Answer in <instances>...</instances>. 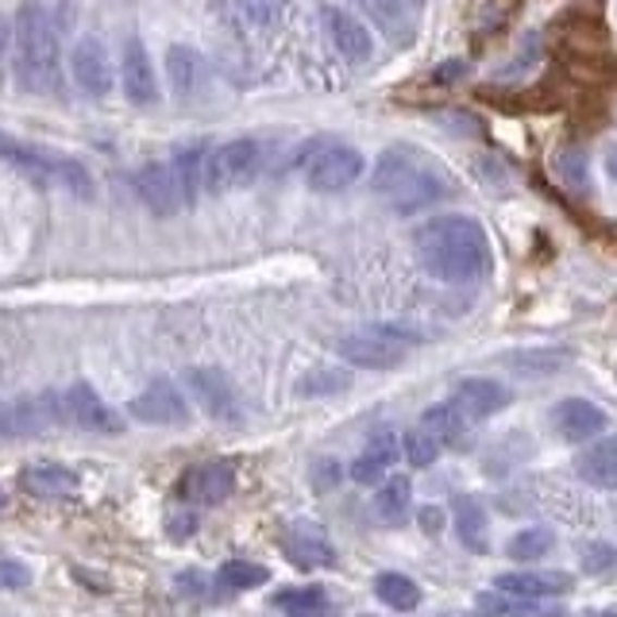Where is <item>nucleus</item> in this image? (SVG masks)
Wrapping results in <instances>:
<instances>
[{"mask_svg":"<svg viewBox=\"0 0 617 617\" xmlns=\"http://www.w3.org/2000/svg\"><path fill=\"white\" fill-rule=\"evenodd\" d=\"M494 587L506 594H517V599H556V594L571 591V579L564 571H506V576L494 579Z\"/></svg>","mask_w":617,"mask_h":617,"instance_id":"4be33fe9","label":"nucleus"},{"mask_svg":"<svg viewBox=\"0 0 617 617\" xmlns=\"http://www.w3.org/2000/svg\"><path fill=\"white\" fill-rule=\"evenodd\" d=\"M186 386L194 394V402L217 421H239L244 409H239V394L229 382V374L217 371V367H194L186 371Z\"/></svg>","mask_w":617,"mask_h":617,"instance_id":"6e6552de","label":"nucleus"},{"mask_svg":"<svg viewBox=\"0 0 617 617\" xmlns=\"http://www.w3.org/2000/svg\"><path fill=\"white\" fill-rule=\"evenodd\" d=\"M62 421L77 424L85 432H104V436H120L124 432V417L94 386H85V382H77V386H70L62 394Z\"/></svg>","mask_w":617,"mask_h":617,"instance_id":"0eeeda50","label":"nucleus"},{"mask_svg":"<svg viewBox=\"0 0 617 617\" xmlns=\"http://www.w3.org/2000/svg\"><path fill=\"white\" fill-rule=\"evenodd\" d=\"M194 529H197V517H189V514L174 517V536H186V533H194Z\"/></svg>","mask_w":617,"mask_h":617,"instance_id":"58836bf2","label":"nucleus"},{"mask_svg":"<svg viewBox=\"0 0 617 617\" xmlns=\"http://www.w3.org/2000/svg\"><path fill=\"white\" fill-rule=\"evenodd\" d=\"M120 85L132 104H151L159 97V77H155V62L147 54L144 39H127L124 54H120Z\"/></svg>","mask_w":617,"mask_h":617,"instance_id":"4468645a","label":"nucleus"},{"mask_svg":"<svg viewBox=\"0 0 617 617\" xmlns=\"http://www.w3.org/2000/svg\"><path fill=\"white\" fill-rule=\"evenodd\" d=\"M440 452L444 448H440L436 440H432V432L421 429V424H417L414 432H406V440H402V456L409 459V467H432Z\"/></svg>","mask_w":617,"mask_h":617,"instance_id":"72a5a7b5","label":"nucleus"},{"mask_svg":"<svg viewBox=\"0 0 617 617\" xmlns=\"http://www.w3.org/2000/svg\"><path fill=\"white\" fill-rule=\"evenodd\" d=\"M232 486H236V471L224 459H209V464H197L182 474V498L194 502V506H220L229 498Z\"/></svg>","mask_w":617,"mask_h":617,"instance_id":"9d476101","label":"nucleus"},{"mask_svg":"<svg viewBox=\"0 0 617 617\" xmlns=\"http://www.w3.org/2000/svg\"><path fill=\"white\" fill-rule=\"evenodd\" d=\"M166 77H170V89L178 97H194L201 94L205 85V59L194 51V47H170L166 51Z\"/></svg>","mask_w":617,"mask_h":617,"instance_id":"393cba45","label":"nucleus"},{"mask_svg":"<svg viewBox=\"0 0 617 617\" xmlns=\"http://www.w3.org/2000/svg\"><path fill=\"white\" fill-rule=\"evenodd\" d=\"M421 521L429 533H440V509H421Z\"/></svg>","mask_w":617,"mask_h":617,"instance_id":"a19ab883","label":"nucleus"},{"mask_svg":"<svg viewBox=\"0 0 617 617\" xmlns=\"http://www.w3.org/2000/svg\"><path fill=\"white\" fill-rule=\"evenodd\" d=\"M282 548H286V556L294 559L297 567H329L332 559H336L332 541L317 529L313 521L286 525V533H282Z\"/></svg>","mask_w":617,"mask_h":617,"instance_id":"f3484780","label":"nucleus"},{"mask_svg":"<svg viewBox=\"0 0 617 617\" xmlns=\"http://www.w3.org/2000/svg\"><path fill=\"white\" fill-rule=\"evenodd\" d=\"M398 456H402V440L390 429L374 432V436L367 440V448L359 452V459L351 464V479L363 482V486H379L390 474V467L398 464Z\"/></svg>","mask_w":617,"mask_h":617,"instance_id":"a211bd4d","label":"nucleus"},{"mask_svg":"<svg viewBox=\"0 0 617 617\" xmlns=\"http://www.w3.org/2000/svg\"><path fill=\"white\" fill-rule=\"evenodd\" d=\"M20 491L42 502H59L77 494V474L66 471L62 464H27L20 471Z\"/></svg>","mask_w":617,"mask_h":617,"instance_id":"412c9836","label":"nucleus"},{"mask_svg":"<svg viewBox=\"0 0 617 617\" xmlns=\"http://www.w3.org/2000/svg\"><path fill=\"white\" fill-rule=\"evenodd\" d=\"M559 166H564L567 182H579V186H587V159H583V151H564Z\"/></svg>","mask_w":617,"mask_h":617,"instance_id":"4c0bfd02","label":"nucleus"},{"mask_svg":"<svg viewBox=\"0 0 617 617\" xmlns=\"http://www.w3.org/2000/svg\"><path fill=\"white\" fill-rule=\"evenodd\" d=\"M9 39H12V24L0 16V62H4V54H9Z\"/></svg>","mask_w":617,"mask_h":617,"instance_id":"ea45409f","label":"nucleus"},{"mask_svg":"<svg viewBox=\"0 0 617 617\" xmlns=\"http://www.w3.org/2000/svg\"><path fill=\"white\" fill-rule=\"evenodd\" d=\"M16 166L24 170L27 178L42 182V186H62L74 189L77 197H89V174H85L77 162L59 159V155H42V151H12Z\"/></svg>","mask_w":617,"mask_h":617,"instance_id":"1a4fd4ad","label":"nucleus"},{"mask_svg":"<svg viewBox=\"0 0 617 617\" xmlns=\"http://www.w3.org/2000/svg\"><path fill=\"white\" fill-rule=\"evenodd\" d=\"M301 174L321 194H340V189H347L363 174V155L356 147L324 139V144H313L301 155Z\"/></svg>","mask_w":617,"mask_h":617,"instance_id":"39448f33","label":"nucleus"},{"mask_svg":"<svg viewBox=\"0 0 617 617\" xmlns=\"http://www.w3.org/2000/svg\"><path fill=\"white\" fill-rule=\"evenodd\" d=\"M321 24H324V32H329L332 47H336L347 62H367V59H371L374 39H371V32H367V24L359 16H351L347 9L329 4V9H321Z\"/></svg>","mask_w":617,"mask_h":617,"instance_id":"2eb2a0df","label":"nucleus"},{"mask_svg":"<svg viewBox=\"0 0 617 617\" xmlns=\"http://www.w3.org/2000/svg\"><path fill=\"white\" fill-rule=\"evenodd\" d=\"M351 386V374L347 371H336V367H317L309 371L301 382H297V394L305 398H329V394H340V390Z\"/></svg>","mask_w":617,"mask_h":617,"instance_id":"7c9ffc66","label":"nucleus"},{"mask_svg":"<svg viewBox=\"0 0 617 617\" xmlns=\"http://www.w3.org/2000/svg\"><path fill=\"white\" fill-rule=\"evenodd\" d=\"M0 587H12V591L27 587V567L16 559H0Z\"/></svg>","mask_w":617,"mask_h":617,"instance_id":"e433bc0d","label":"nucleus"},{"mask_svg":"<svg viewBox=\"0 0 617 617\" xmlns=\"http://www.w3.org/2000/svg\"><path fill=\"white\" fill-rule=\"evenodd\" d=\"M452 521H456V536L464 548L486 552V514H482V502L474 494H459L456 506H452Z\"/></svg>","mask_w":617,"mask_h":617,"instance_id":"a878e982","label":"nucleus"},{"mask_svg":"<svg viewBox=\"0 0 617 617\" xmlns=\"http://www.w3.org/2000/svg\"><path fill=\"white\" fill-rule=\"evenodd\" d=\"M414 251L424 274L448 286H467L491 271V239L471 217H432L414 232Z\"/></svg>","mask_w":617,"mask_h":617,"instance_id":"f257e3e1","label":"nucleus"},{"mask_svg":"<svg viewBox=\"0 0 617 617\" xmlns=\"http://www.w3.org/2000/svg\"><path fill=\"white\" fill-rule=\"evenodd\" d=\"M409 502H414V486H409L406 474H386L379 482V494H374V509H379L382 521L402 525L409 514Z\"/></svg>","mask_w":617,"mask_h":617,"instance_id":"bb28decb","label":"nucleus"},{"mask_svg":"<svg viewBox=\"0 0 617 617\" xmlns=\"http://www.w3.org/2000/svg\"><path fill=\"white\" fill-rule=\"evenodd\" d=\"M170 170H174V178H178V189L186 197V205H194L201 197V189L209 186V151L201 144H186L174 151L170 159Z\"/></svg>","mask_w":617,"mask_h":617,"instance_id":"5701e85b","label":"nucleus"},{"mask_svg":"<svg viewBox=\"0 0 617 617\" xmlns=\"http://www.w3.org/2000/svg\"><path fill=\"white\" fill-rule=\"evenodd\" d=\"M374 594H379V602H386L390 609H417V602H421V587L409 576H402V571H382V576L374 579Z\"/></svg>","mask_w":617,"mask_h":617,"instance_id":"cd10ccee","label":"nucleus"},{"mask_svg":"<svg viewBox=\"0 0 617 617\" xmlns=\"http://www.w3.org/2000/svg\"><path fill=\"white\" fill-rule=\"evenodd\" d=\"M70 74H74V82L82 85L89 97H109L112 82H116V74H112V59H109V51H104L101 39L77 42L74 54H70Z\"/></svg>","mask_w":617,"mask_h":617,"instance_id":"f8f14e48","label":"nucleus"},{"mask_svg":"<svg viewBox=\"0 0 617 617\" xmlns=\"http://www.w3.org/2000/svg\"><path fill=\"white\" fill-rule=\"evenodd\" d=\"M274 609H286V614H321V609H329V594L321 587H289V591L274 594Z\"/></svg>","mask_w":617,"mask_h":617,"instance_id":"c756f323","label":"nucleus"},{"mask_svg":"<svg viewBox=\"0 0 617 617\" xmlns=\"http://www.w3.org/2000/svg\"><path fill=\"white\" fill-rule=\"evenodd\" d=\"M132 417H139L147 424H182L189 417V402L174 382L159 379L132 398Z\"/></svg>","mask_w":617,"mask_h":617,"instance_id":"9b49d317","label":"nucleus"},{"mask_svg":"<svg viewBox=\"0 0 617 617\" xmlns=\"http://www.w3.org/2000/svg\"><path fill=\"white\" fill-rule=\"evenodd\" d=\"M552 544H556V536H552L548 529H521V533L509 536V556L521 559V564H529V559L548 556Z\"/></svg>","mask_w":617,"mask_h":617,"instance_id":"2f4dec72","label":"nucleus"},{"mask_svg":"<svg viewBox=\"0 0 617 617\" xmlns=\"http://www.w3.org/2000/svg\"><path fill=\"white\" fill-rule=\"evenodd\" d=\"M220 587H229V591H251V587H262L271 579V571L262 564H251V559H229V564L217 571Z\"/></svg>","mask_w":617,"mask_h":617,"instance_id":"c85d7f7f","label":"nucleus"},{"mask_svg":"<svg viewBox=\"0 0 617 617\" xmlns=\"http://www.w3.org/2000/svg\"><path fill=\"white\" fill-rule=\"evenodd\" d=\"M4 502H9V498H4V486H0V514H4Z\"/></svg>","mask_w":617,"mask_h":617,"instance_id":"c03bdc74","label":"nucleus"},{"mask_svg":"<svg viewBox=\"0 0 617 617\" xmlns=\"http://www.w3.org/2000/svg\"><path fill=\"white\" fill-rule=\"evenodd\" d=\"M421 429L432 432V440H436L440 448H452V452L471 448V417H467L456 402H440V406L424 409Z\"/></svg>","mask_w":617,"mask_h":617,"instance_id":"aec40b11","label":"nucleus"},{"mask_svg":"<svg viewBox=\"0 0 617 617\" xmlns=\"http://www.w3.org/2000/svg\"><path fill=\"white\" fill-rule=\"evenodd\" d=\"M459 409H464L471 421H486V417L502 414L509 406V390L498 379H464L452 394Z\"/></svg>","mask_w":617,"mask_h":617,"instance_id":"6ab92c4d","label":"nucleus"},{"mask_svg":"<svg viewBox=\"0 0 617 617\" xmlns=\"http://www.w3.org/2000/svg\"><path fill=\"white\" fill-rule=\"evenodd\" d=\"M136 194L155 217H178L186 209V197L178 189V178H174V170L162 166V162H147L144 170L136 174Z\"/></svg>","mask_w":617,"mask_h":617,"instance_id":"ddd939ff","label":"nucleus"},{"mask_svg":"<svg viewBox=\"0 0 617 617\" xmlns=\"http://www.w3.org/2000/svg\"><path fill=\"white\" fill-rule=\"evenodd\" d=\"M12 39H16V77L27 94H59L66 82L62 70V47L54 32L51 12L27 0L12 20Z\"/></svg>","mask_w":617,"mask_h":617,"instance_id":"f03ea898","label":"nucleus"},{"mask_svg":"<svg viewBox=\"0 0 617 617\" xmlns=\"http://www.w3.org/2000/svg\"><path fill=\"white\" fill-rule=\"evenodd\" d=\"M606 166H609V174H614V178H617V151H614V155H609V159H606Z\"/></svg>","mask_w":617,"mask_h":617,"instance_id":"79ce46f5","label":"nucleus"},{"mask_svg":"<svg viewBox=\"0 0 617 617\" xmlns=\"http://www.w3.org/2000/svg\"><path fill=\"white\" fill-rule=\"evenodd\" d=\"M359 9L379 20L382 27H409V16H414V9H406L402 0H359Z\"/></svg>","mask_w":617,"mask_h":617,"instance_id":"f704fd0d","label":"nucleus"},{"mask_svg":"<svg viewBox=\"0 0 617 617\" xmlns=\"http://www.w3.org/2000/svg\"><path fill=\"white\" fill-rule=\"evenodd\" d=\"M576 474L599 491H617V436H606L594 448H587L576 459Z\"/></svg>","mask_w":617,"mask_h":617,"instance_id":"b1692460","label":"nucleus"},{"mask_svg":"<svg viewBox=\"0 0 617 617\" xmlns=\"http://www.w3.org/2000/svg\"><path fill=\"white\" fill-rule=\"evenodd\" d=\"M262 170V147L255 139H232V144L209 151V189H244L259 178Z\"/></svg>","mask_w":617,"mask_h":617,"instance_id":"423d86ee","label":"nucleus"},{"mask_svg":"<svg viewBox=\"0 0 617 617\" xmlns=\"http://www.w3.org/2000/svg\"><path fill=\"white\" fill-rule=\"evenodd\" d=\"M421 344V336L402 324H363L351 329L336 340V351L351 367H367V371H390L409 359V351Z\"/></svg>","mask_w":617,"mask_h":617,"instance_id":"20e7f679","label":"nucleus"},{"mask_svg":"<svg viewBox=\"0 0 617 617\" xmlns=\"http://www.w3.org/2000/svg\"><path fill=\"white\" fill-rule=\"evenodd\" d=\"M606 424H609V417L587 398H564L556 409H552V429H556V436L567 440V444L599 436V432H606Z\"/></svg>","mask_w":617,"mask_h":617,"instance_id":"dca6fc26","label":"nucleus"},{"mask_svg":"<svg viewBox=\"0 0 617 617\" xmlns=\"http://www.w3.org/2000/svg\"><path fill=\"white\" fill-rule=\"evenodd\" d=\"M583 571L591 576H606V571H617V548L606 541H591L583 548Z\"/></svg>","mask_w":617,"mask_h":617,"instance_id":"c9c22d12","label":"nucleus"},{"mask_svg":"<svg viewBox=\"0 0 617 617\" xmlns=\"http://www.w3.org/2000/svg\"><path fill=\"white\" fill-rule=\"evenodd\" d=\"M0 421H4V409H0Z\"/></svg>","mask_w":617,"mask_h":617,"instance_id":"a18cd8bd","label":"nucleus"},{"mask_svg":"<svg viewBox=\"0 0 617 617\" xmlns=\"http://www.w3.org/2000/svg\"><path fill=\"white\" fill-rule=\"evenodd\" d=\"M374 194H379V201L390 212L414 217V212L436 205L440 197L448 194V186H444L440 170L429 159H421L409 147H390L379 159V166H374Z\"/></svg>","mask_w":617,"mask_h":617,"instance_id":"7ed1b4c3","label":"nucleus"},{"mask_svg":"<svg viewBox=\"0 0 617 617\" xmlns=\"http://www.w3.org/2000/svg\"><path fill=\"white\" fill-rule=\"evenodd\" d=\"M239 12V20H244L251 32H271L274 24H279L282 16V4L279 0H232Z\"/></svg>","mask_w":617,"mask_h":617,"instance_id":"473e14b6","label":"nucleus"},{"mask_svg":"<svg viewBox=\"0 0 617 617\" xmlns=\"http://www.w3.org/2000/svg\"><path fill=\"white\" fill-rule=\"evenodd\" d=\"M402 4H406V9H414V12H417V9H421V4H424V0H402Z\"/></svg>","mask_w":617,"mask_h":617,"instance_id":"37998d69","label":"nucleus"}]
</instances>
